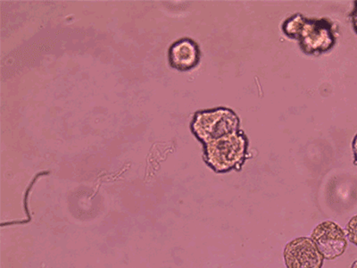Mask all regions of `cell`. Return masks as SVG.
<instances>
[{"label": "cell", "instance_id": "cell-1", "mask_svg": "<svg viewBox=\"0 0 357 268\" xmlns=\"http://www.w3.org/2000/svg\"><path fill=\"white\" fill-rule=\"evenodd\" d=\"M282 31L290 39L298 40L307 55H321L336 44L333 22L326 17L307 18L296 14L283 22Z\"/></svg>", "mask_w": 357, "mask_h": 268}, {"label": "cell", "instance_id": "cell-2", "mask_svg": "<svg viewBox=\"0 0 357 268\" xmlns=\"http://www.w3.org/2000/svg\"><path fill=\"white\" fill-rule=\"evenodd\" d=\"M203 145L205 161L216 173L241 170L247 158L248 140L241 130Z\"/></svg>", "mask_w": 357, "mask_h": 268}, {"label": "cell", "instance_id": "cell-3", "mask_svg": "<svg viewBox=\"0 0 357 268\" xmlns=\"http://www.w3.org/2000/svg\"><path fill=\"white\" fill-rule=\"evenodd\" d=\"M240 119L234 110L218 107L211 110L197 112L191 128L202 143L221 138L226 134L240 130Z\"/></svg>", "mask_w": 357, "mask_h": 268}, {"label": "cell", "instance_id": "cell-4", "mask_svg": "<svg viewBox=\"0 0 357 268\" xmlns=\"http://www.w3.org/2000/svg\"><path fill=\"white\" fill-rule=\"evenodd\" d=\"M310 238L317 245L326 260H334L342 256L349 246L346 231L333 221L319 223L312 230Z\"/></svg>", "mask_w": 357, "mask_h": 268}, {"label": "cell", "instance_id": "cell-5", "mask_svg": "<svg viewBox=\"0 0 357 268\" xmlns=\"http://www.w3.org/2000/svg\"><path fill=\"white\" fill-rule=\"evenodd\" d=\"M287 268H323L324 257L315 242L309 237H298L285 246Z\"/></svg>", "mask_w": 357, "mask_h": 268}, {"label": "cell", "instance_id": "cell-6", "mask_svg": "<svg viewBox=\"0 0 357 268\" xmlns=\"http://www.w3.org/2000/svg\"><path fill=\"white\" fill-rule=\"evenodd\" d=\"M199 45L189 38L177 40L169 50L170 65L181 71L194 68L199 63Z\"/></svg>", "mask_w": 357, "mask_h": 268}, {"label": "cell", "instance_id": "cell-7", "mask_svg": "<svg viewBox=\"0 0 357 268\" xmlns=\"http://www.w3.org/2000/svg\"><path fill=\"white\" fill-rule=\"evenodd\" d=\"M346 234L349 241L357 247V215L353 216L346 226Z\"/></svg>", "mask_w": 357, "mask_h": 268}, {"label": "cell", "instance_id": "cell-8", "mask_svg": "<svg viewBox=\"0 0 357 268\" xmlns=\"http://www.w3.org/2000/svg\"><path fill=\"white\" fill-rule=\"evenodd\" d=\"M351 19L354 30H355L357 34V0L355 1V8L351 13Z\"/></svg>", "mask_w": 357, "mask_h": 268}, {"label": "cell", "instance_id": "cell-9", "mask_svg": "<svg viewBox=\"0 0 357 268\" xmlns=\"http://www.w3.org/2000/svg\"><path fill=\"white\" fill-rule=\"evenodd\" d=\"M352 149L354 153V163L357 165V133L355 138L353 140Z\"/></svg>", "mask_w": 357, "mask_h": 268}, {"label": "cell", "instance_id": "cell-10", "mask_svg": "<svg viewBox=\"0 0 357 268\" xmlns=\"http://www.w3.org/2000/svg\"><path fill=\"white\" fill-rule=\"evenodd\" d=\"M350 268H357V260H356L355 262L352 264V266Z\"/></svg>", "mask_w": 357, "mask_h": 268}]
</instances>
